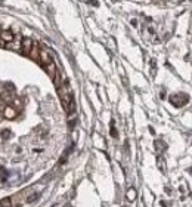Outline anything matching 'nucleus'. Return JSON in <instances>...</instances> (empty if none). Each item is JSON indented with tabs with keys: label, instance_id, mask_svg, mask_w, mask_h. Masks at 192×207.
Instances as JSON below:
<instances>
[{
	"label": "nucleus",
	"instance_id": "nucleus-1",
	"mask_svg": "<svg viewBox=\"0 0 192 207\" xmlns=\"http://www.w3.org/2000/svg\"><path fill=\"white\" fill-rule=\"evenodd\" d=\"M58 93H59V98H61L64 110L67 111L68 114H72L74 110H76V102H74V96H72V92H71L67 81L58 89Z\"/></svg>",
	"mask_w": 192,
	"mask_h": 207
},
{
	"label": "nucleus",
	"instance_id": "nucleus-2",
	"mask_svg": "<svg viewBox=\"0 0 192 207\" xmlns=\"http://www.w3.org/2000/svg\"><path fill=\"white\" fill-rule=\"evenodd\" d=\"M170 99V104L173 105V107H176V108H180V107H183L185 104H188V101H189V98H188V95L183 92H177L174 93V95H171L169 98Z\"/></svg>",
	"mask_w": 192,
	"mask_h": 207
},
{
	"label": "nucleus",
	"instance_id": "nucleus-3",
	"mask_svg": "<svg viewBox=\"0 0 192 207\" xmlns=\"http://www.w3.org/2000/svg\"><path fill=\"white\" fill-rule=\"evenodd\" d=\"M33 46H34V42L30 37H24L22 40H21V52H22L24 55L30 56V53L33 50Z\"/></svg>",
	"mask_w": 192,
	"mask_h": 207
},
{
	"label": "nucleus",
	"instance_id": "nucleus-4",
	"mask_svg": "<svg viewBox=\"0 0 192 207\" xmlns=\"http://www.w3.org/2000/svg\"><path fill=\"white\" fill-rule=\"evenodd\" d=\"M43 67L46 65H49V64H52L53 61H52V56H50V53L47 52V50H40V55H39V59H37Z\"/></svg>",
	"mask_w": 192,
	"mask_h": 207
},
{
	"label": "nucleus",
	"instance_id": "nucleus-5",
	"mask_svg": "<svg viewBox=\"0 0 192 207\" xmlns=\"http://www.w3.org/2000/svg\"><path fill=\"white\" fill-rule=\"evenodd\" d=\"M0 39H2V46H5V45L12 43V42L15 40V36H13V33H11V31H2V33H0Z\"/></svg>",
	"mask_w": 192,
	"mask_h": 207
},
{
	"label": "nucleus",
	"instance_id": "nucleus-6",
	"mask_svg": "<svg viewBox=\"0 0 192 207\" xmlns=\"http://www.w3.org/2000/svg\"><path fill=\"white\" fill-rule=\"evenodd\" d=\"M2 114H3V117H6V118L12 120V118H15V115L18 114V111H16V110H15L12 105H9V104H8V105H6V108L3 110V113H2Z\"/></svg>",
	"mask_w": 192,
	"mask_h": 207
},
{
	"label": "nucleus",
	"instance_id": "nucleus-7",
	"mask_svg": "<svg viewBox=\"0 0 192 207\" xmlns=\"http://www.w3.org/2000/svg\"><path fill=\"white\" fill-rule=\"evenodd\" d=\"M45 68H46V71H47V74H49L52 79L56 76V67H55V64H53V62H52V64H49V65H46Z\"/></svg>",
	"mask_w": 192,
	"mask_h": 207
},
{
	"label": "nucleus",
	"instance_id": "nucleus-8",
	"mask_svg": "<svg viewBox=\"0 0 192 207\" xmlns=\"http://www.w3.org/2000/svg\"><path fill=\"white\" fill-rule=\"evenodd\" d=\"M136 198V189L135 188H129L127 189V200L129 201H135Z\"/></svg>",
	"mask_w": 192,
	"mask_h": 207
},
{
	"label": "nucleus",
	"instance_id": "nucleus-9",
	"mask_svg": "<svg viewBox=\"0 0 192 207\" xmlns=\"http://www.w3.org/2000/svg\"><path fill=\"white\" fill-rule=\"evenodd\" d=\"M0 207H13L11 198H5V200H2V201H0Z\"/></svg>",
	"mask_w": 192,
	"mask_h": 207
},
{
	"label": "nucleus",
	"instance_id": "nucleus-10",
	"mask_svg": "<svg viewBox=\"0 0 192 207\" xmlns=\"http://www.w3.org/2000/svg\"><path fill=\"white\" fill-rule=\"evenodd\" d=\"M155 148H157L158 152H161L163 150H166V144L161 142V141H155Z\"/></svg>",
	"mask_w": 192,
	"mask_h": 207
},
{
	"label": "nucleus",
	"instance_id": "nucleus-11",
	"mask_svg": "<svg viewBox=\"0 0 192 207\" xmlns=\"http://www.w3.org/2000/svg\"><path fill=\"white\" fill-rule=\"evenodd\" d=\"M9 136H11V130H8V129H6V130H3V132H2V138H3V139H8Z\"/></svg>",
	"mask_w": 192,
	"mask_h": 207
},
{
	"label": "nucleus",
	"instance_id": "nucleus-12",
	"mask_svg": "<svg viewBox=\"0 0 192 207\" xmlns=\"http://www.w3.org/2000/svg\"><path fill=\"white\" fill-rule=\"evenodd\" d=\"M37 197H39V194H33V195H30L28 198H27V201H28V203H33V201L37 200Z\"/></svg>",
	"mask_w": 192,
	"mask_h": 207
},
{
	"label": "nucleus",
	"instance_id": "nucleus-13",
	"mask_svg": "<svg viewBox=\"0 0 192 207\" xmlns=\"http://www.w3.org/2000/svg\"><path fill=\"white\" fill-rule=\"evenodd\" d=\"M158 166H160V169H161V170H166V167H164V160H161V158H158Z\"/></svg>",
	"mask_w": 192,
	"mask_h": 207
},
{
	"label": "nucleus",
	"instance_id": "nucleus-14",
	"mask_svg": "<svg viewBox=\"0 0 192 207\" xmlns=\"http://www.w3.org/2000/svg\"><path fill=\"white\" fill-rule=\"evenodd\" d=\"M111 135H113L114 138L117 136V130H115V127H114V123H113V124H111Z\"/></svg>",
	"mask_w": 192,
	"mask_h": 207
},
{
	"label": "nucleus",
	"instance_id": "nucleus-15",
	"mask_svg": "<svg viewBox=\"0 0 192 207\" xmlns=\"http://www.w3.org/2000/svg\"><path fill=\"white\" fill-rule=\"evenodd\" d=\"M67 207H71V206H67Z\"/></svg>",
	"mask_w": 192,
	"mask_h": 207
}]
</instances>
